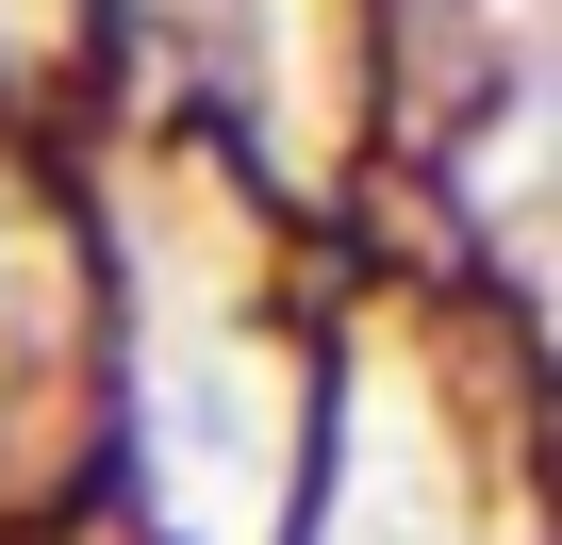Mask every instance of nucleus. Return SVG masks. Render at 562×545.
Segmentation results:
<instances>
[]
</instances>
